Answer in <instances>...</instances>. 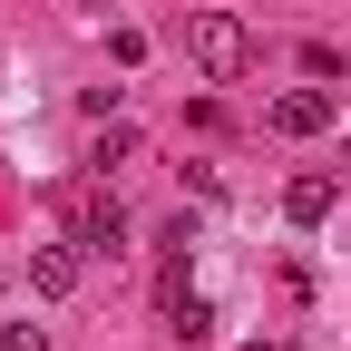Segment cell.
Masks as SVG:
<instances>
[{
  "mask_svg": "<svg viewBox=\"0 0 351 351\" xmlns=\"http://www.w3.org/2000/svg\"><path fill=\"white\" fill-rule=\"evenodd\" d=\"M127 156H137V127H108V137H98V156H88V166L108 176V166H127Z\"/></svg>",
  "mask_w": 351,
  "mask_h": 351,
  "instance_id": "7",
  "label": "cell"
},
{
  "mask_svg": "<svg viewBox=\"0 0 351 351\" xmlns=\"http://www.w3.org/2000/svg\"><path fill=\"white\" fill-rule=\"evenodd\" d=\"M244 351H293V341H244Z\"/></svg>",
  "mask_w": 351,
  "mask_h": 351,
  "instance_id": "9",
  "label": "cell"
},
{
  "mask_svg": "<svg viewBox=\"0 0 351 351\" xmlns=\"http://www.w3.org/2000/svg\"><path fill=\"white\" fill-rule=\"evenodd\" d=\"M332 117H341V98H332V88H283V98L263 108V127H274V137H322Z\"/></svg>",
  "mask_w": 351,
  "mask_h": 351,
  "instance_id": "3",
  "label": "cell"
},
{
  "mask_svg": "<svg viewBox=\"0 0 351 351\" xmlns=\"http://www.w3.org/2000/svg\"><path fill=\"white\" fill-rule=\"evenodd\" d=\"M332 176H293V186H283V215H293V225H322V215H332Z\"/></svg>",
  "mask_w": 351,
  "mask_h": 351,
  "instance_id": "5",
  "label": "cell"
},
{
  "mask_svg": "<svg viewBox=\"0 0 351 351\" xmlns=\"http://www.w3.org/2000/svg\"><path fill=\"white\" fill-rule=\"evenodd\" d=\"M0 351H49V332L39 322H0Z\"/></svg>",
  "mask_w": 351,
  "mask_h": 351,
  "instance_id": "8",
  "label": "cell"
},
{
  "mask_svg": "<svg viewBox=\"0 0 351 351\" xmlns=\"http://www.w3.org/2000/svg\"><path fill=\"white\" fill-rule=\"evenodd\" d=\"M186 49H195L205 78H244V69H254V29H244L234 10H195V20H186Z\"/></svg>",
  "mask_w": 351,
  "mask_h": 351,
  "instance_id": "1",
  "label": "cell"
},
{
  "mask_svg": "<svg viewBox=\"0 0 351 351\" xmlns=\"http://www.w3.org/2000/svg\"><path fill=\"white\" fill-rule=\"evenodd\" d=\"M29 283L49 293V302H69V293H78V244H39V254H29Z\"/></svg>",
  "mask_w": 351,
  "mask_h": 351,
  "instance_id": "4",
  "label": "cell"
},
{
  "mask_svg": "<svg viewBox=\"0 0 351 351\" xmlns=\"http://www.w3.org/2000/svg\"><path fill=\"white\" fill-rule=\"evenodd\" d=\"M69 244L117 254V244H127V205H117L108 186H78V195H69Z\"/></svg>",
  "mask_w": 351,
  "mask_h": 351,
  "instance_id": "2",
  "label": "cell"
},
{
  "mask_svg": "<svg viewBox=\"0 0 351 351\" xmlns=\"http://www.w3.org/2000/svg\"><path fill=\"white\" fill-rule=\"evenodd\" d=\"M156 313H166V332H176V341H205V332H215V302H195V293H166Z\"/></svg>",
  "mask_w": 351,
  "mask_h": 351,
  "instance_id": "6",
  "label": "cell"
}]
</instances>
